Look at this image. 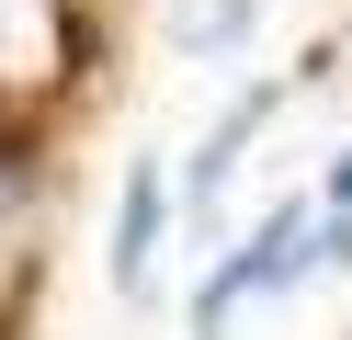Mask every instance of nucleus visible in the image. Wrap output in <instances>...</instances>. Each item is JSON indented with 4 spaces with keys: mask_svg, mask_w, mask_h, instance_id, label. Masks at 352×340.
Returning a JSON list of instances; mask_svg holds the SVG:
<instances>
[{
    "mask_svg": "<svg viewBox=\"0 0 352 340\" xmlns=\"http://www.w3.org/2000/svg\"><path fill=\"white\" fill-rule=\"evenodd\" d=\"M148 249H160V170H137V193H125V238H114V272L137 284Z\"/></svg>",
    "mask_w": 352,
    "mask_h": 340,
    "instance_id": "obj_1",
    "label": "nucleus"
},
{
    "mask_svg": "<svg viewBox=\"0 0 352 340\" xmlns=\"http://www.w3.org/2000/svg\"><path fill=\"white\" fill-rule=\"evenodd\" d=\"M12 34H23V0H0V45H12Z\"/></svg>",
    "mask_w": 352,
    "mask_h": 340,
    "instance_id": "obj_2",
    "label": "nucleus"
},
{
    "mask_svg": "<svg viewBox=\"0 0 352 340\" xmlns=\"http://www.w3.org/2000/svg\"><path fill=\"white\" fill-rule=\"evenodd\" d=\"M329 204H352V159H341V170H329Z\"/></svg>",
    "mask_w": 352,
    "mask_h": 340,
    "instance_id": "obj_3",
    "label": "nucleus"
}]
</instances>
